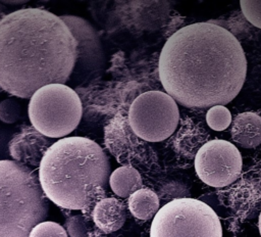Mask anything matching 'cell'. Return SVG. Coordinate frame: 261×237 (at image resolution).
Listing matches in <instances>:
<instances>
[{
	"instance_id": "obj_16",
	"label": "cell",
	"mask_w": 261,
	"mask_h": 237,
	"mask_svg": "<svg viewBox=\"0 0 261 237\" xmlns=\"http://www.w3.org/2000/svg\"><path fill=\"white\" fill-rule=\"evenodd\" d=\"M206 122L214 131L225 130L231 123L230 111L224 105L211 106L206 113Z\"/></svg>"
},
{
	"instance_id": "obj_4",
	"label": "cell",
	"mask_w": 261,
	"mask_h": 237,
	"mask_svg": "<svg viewBox=\"0 0 261 237\" xmlns=\"http://www.w3.org/2000/svg\"><path fill=\"white\" fill-rule=\"evenodd\" d=\"M48 211L38 173L15 160H0V237H29Z\"/></svg>"
},
{
	"instance_id": "obj_11",
	"label": "cell",
	"mask_w": 261,
	"mask_h": 237,
	"mask_svg": "<svg viewBox=\"0 0 261 237\" xmlns=\"http://www.w3.org/2000/svg\"><path fill=\"white\" fill-rule=\"evenodd\" d=\"M105 145L117 161L129 165L133 151L138 144L137 135L132 130L128 120L121 115L113 117L105 127Z\"/></svg>"
},
{
	"instance_id": "obj_22",
	"label": "cell",
	"mask_w": 261,
	"mask_h": 237,
	"mask_svg": "<svg viewBox=\"0 0 261 237\" xmlns=\"http://www.w3.org/2000/svg\"><path fill=\"white\" fill-rule=\"evenodd\" d=\"M13 132L10 130L3 129L0 127V160L8 159L9 151H8V143L13 136Z\"/></svg>"
},
{
	"instance_id": "obj_2",
	"label": "cell",
	"mask_w": 261,
	"mask_h": 237,
	"mask_svg": "<svg viewBox=\"0 0 261 237\" xmlns=\"http://www.w3.org/2000/svg\"><path fill=\"white\" fill-rule=\"evenodd\" d=\"M76 41L60 16L23 8L0 19V87L19 98L64 84L73 72Z\"/></svg>"
},
{
	"instance_id": "obj_21",
	"label": "cell",
	"mask_w": 261,
	"mask_h": 237,
	"mask_svg": "<svg viewBox=\"0 0 261 237\" xmlns=\"http://www.w3.org/2000/svg\"><path fill=\"white\" fill-rule=\"evenodd\" d=\"M188 194V190L186 187L179 183L172 182L168 183L162 191V195L164 198H171L172 200L178 199V198H185Z\"/></svg>"
},
{
	"instance_id": "obj_5",
	"label": "cell",
	"mask_w": 261,
	"mask_h": 237,
	"mask_svg": "<svg viewBox=\"0 0 261 237\" xmlns=\"http://www.w3.org/2000/svg\"><path fill=\"white\" fill-rule=\"evenodd\" d=\"M29 117L32 126L48 138H62L80 124L81 99L64 84H50L38 89L30 98Z\"/></svg>"
},
{
	"instance_id": "obj_6",
	"label": "cell",
	"mask_w": 261,
	"mask_h": 237,
	"mask_svg": "<svg viewBox=\"0 0 261 237\" xmlns=\"http://www.w3.org/2000/svg\"><path fill=\"white\" fill-rule=\"evenodd\" d=\"M150 237H222V228L208 204L185 197L159 208L151 224Z\"/></svg>"
},
{
	"instance_id": "obj_7",
	"label": "cell",
	"mask_w": 261,
	"mask_h": 237,
	"mask_svg": "<svg viewBox=\"0 0 261 237\" xmlns=\"http://www.w3.org/2000/svg\"><path fill=\"white\" fill-rule=\"evenodd\" d=\"M127 120L137 137L159 142L175 131L179 112L176 102L167 93L147 91L134 100Z\"/></svg>"
},
{
	"instance_id": "obj_3",
	"label": "cell",
	"mask_w": 261,
	"mask_h": 237,
	"mask_svg": "<svg viewBox=\"0 0 261 237\" xmlns=\"http://www.w3.org/2000/svg\"><path fill=\"white\" fill-rule=\"evenodd\" d=\"M110 163L104 150L93 140L73 136L54 142L45 152L38 177L46 197L66 209H82L87 188H105Z\"/></svg>"
},
{
	"instance_id": "obj_14",
	"label": "cell",
	"mask_w": 261,
	"mask_h": 237,
	"mask_svg": "<svg viewBox=\"0 0 261 237\" xmlns=\"http://www.w3.org/2000/svg\"><path fill=\"white\" fill-rule=\"evenodd\" d=\"M112 191L119 197H129L142 188L140 173L132 165H122L111 173L108 181Z\"/></svg>"
},
{
	"instance_id": "obj_23",
	"label": "cell",
	"mask_w": 261,
	"mask_h": 237,
	"mask_svg": "<svg viewBox=\"0 0 261 237\" xmlns=\"http://www.w3.org/2000/svg\"><path fill=\"white\" fill-rule=\"evenodd\" d=\"M88 237H112V236H108L107 234H105V233L99 231L98 229H94V230H92V231L90 232V234H89Z\"/></svg>"
},
{
	"instance_id": "obj_9",
	"label": "cell",
	"mask_w": 261,
	"mask_h": 237,
	"mask_svg": "<svg viewBox=\"0 0 261 237\" xmlns=\"http://www.w3.org/2000/svg\"><path fill=\"white\" fill-rule=\"evenodd\" d=\"M76 41V60L73 70L85 74L100 68L104 62V53L100 39L92 25L76 15H61Z\"/></svg>"
},
{
	"instance_id": "obj_13",
	"label": "cell",
	"mask_w": 261,
	"mask_h": 237,
	"mask_svg": "<svg viewBox=\"0 0 261 237\" xmlns=\"http://www.w3.org/2000/svg\"><path fill=\"white\" fill-rule=\"evenodd\" d=\"M232 140L244 148H254L261 143V116L246 111L237 114L232 121Z\"/></svg>"
},
{
	"instance_id": "obj_12",
	"label": "cell",
	"mask_w": 261,
	"mask_h": 237,
	"mask_svg": "<svg viewBox=\"0 0 261 237\" xmlns=\"http://www.w3.org/2000/svg\"><path fill=\"white\" fill-rule=\"evenodd\" d=\"M125 220V205L114 197L102 198L95 204L91 212V221L99 231L105 234L119 230Z\"/></svg>"
},
{
	"instance_id": "obj_19",
	"label": "cell",
	"mask_w": 261,
	"mask_h": 237,
	"mask_svg": "<svg viewBox=\"0 0 261 237\" xmlns=\"http://www.w3.org/2000/svg\"><path fill=\"white\" fill-rule=\"evenodd\" d=\"M29 237H68V235L61 225L51 221H44L32 229Z\"/></svg>"
},
{
	"instance_id": "obj_1",
	"label": "cell",
	"mask_w": 261,
	"mask_h": 237,
	"mask_svg": "<svg viewBox=\"0 0 261 237\" xmlns=\"http://www.w3.org/2000/svg\"><path fill=\"white\" fill-rule=\"evenodd\" d=\"M158 74L166 93L181 105H225L244 85L247 59L229 31L213 22H195L167 39Z\"/></svg>"
},
{
	"instance_id": "obj_8",
	"label": "cell",
	"mask_w": 261,
	"mask_h": 237,
	"mask_svg": "<svg viewBox=\"0 0 261 237\" xmlns=\"http://www.w3.org/2000/svg\"><path fill=\"white\" fill-rule=\"evenodd\" d=\"M243 159L230 142L214 139L203 144L195 156V170L202 182L221 188L234 182L241 175Z\"/></svg>"
},
{
	"instance_id": "obj_24",
	"label": "cell",
	"mask_w": 261,
	"mask_h": 237,
	"mask_svg": "<svg viewBox=\"0 0 261 237\" xmlns=\"http://www.w3.org/2000/svg\"><path fill=\"white\" fill-rule=\"evenodd\" d=\"M259 232H260V235H261V212H260V216H259Z\"/></svg>"
},
{
	"instance_id": "obj_17",
	"label": "cell",
	"mask_w": 261,
	"mask_h": 237,
	"mask_svg": "<svg viewBox=\"0 0 261 237\" xmlns=\"http://www.w3.org/2000/svg\"><path fill=\"white\" fill-rule=\"evenodd\" d=\"M63 228L69 237H88L92 231L91 221L87 220L83 215H74L68 217Z\"/></svg>"
},
{
	"instance_id": "obj_18",
	"label": "cell",
	"mask_w": 261,
	"mask_h": 237,
	"mask_svg": "<svg viewBox=\"0 0 261 237\" xmlns=\"http://www.w3.org/2000/svg\"><path fill=\"white\" fill-rule=\"evenodd\" d=\"M21 104L14 98H7L0 102V121L6 124H13L21 115Z\"/></svg>"
},
{
	"instance_id": "obj_20",
	"label": "cell",
	"mask_w": 261,
	"mask_h": 237,
	"mask_svg": "<svg viewBox=\"0 0 261 237\" xmlns=\"http://www.w3.org/2000/svg\"><path fill=\"white\" fill-rule=\"evenodd\" d=\"M241 9L245 17L257 28L261 29V1L260 0H242Z\"/></svg>"
},
{
	"instance_id": "obj_10",
	"label": "cell",
	"mask_w": 261,
	"mask_h": 237,
	"mask_svg": "<svg viewBox=\"0 0 261 237\" xmlns=\"http://www.w3.org/2000/svg\"><path fill=\"white\" fill-rule=\"evenodd\" d=\"M53 144L50 138L41 134L33 126H22L8 143L9 156L32 170L39 169L41 160Z\"/></svg>"
},
{
	"instance_id": "obj_15",
	"label": "cell",
	"mask_w": 261,
	"mask_h": 237,
	"mask_svg": "<svg viewBox=\"0 0 261 237\" xmlns=\"http://www.w3.org/2000/svg\"><path fill=\"white\" fill-rule=\"evenodd\" d=\"M128 208L135 218L148 221L159 210V197L151 189L141 188L128 197Z\"/></svg>"
}]
</instances>
